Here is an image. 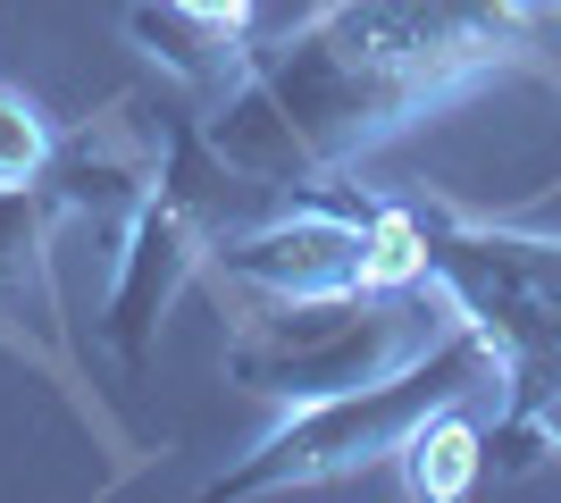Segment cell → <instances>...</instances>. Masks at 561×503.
Returning <instances> with one entry per match:
<instances>
[{
  "instance_id": "6da1fadb",
  "label": "cell",
  "mask_w": 561,
  "mask_h": 503,
  "mask_svg": "<svg viewBox=\"0 0 561 503\" xmlns=\"http://www.w3.org/2000/svg\"><path fill=\"white\" fill-rule=\"evenodd\" d=\"M503 76H537V50L494 0H310L285 34H252L202 126L268 202H294Z\"/></svg>"
},
{
  "instance_id": "7a4b0ae2",
  "label": "cell",
  "mask_w": 561,
  "mask_h": 503,
  "mask_svg": "<svg viewBox=\"0 0 561 503\" xmlns=\"http://www.w3.org/2000/svg\"><path fill=\"white\" fill-rule=\"evenodd\" d=\"M453 328V302L427 286H335V294H227V386L260 403H319L420 361Z\"/></svg>"
},
{
  "instance_id": "3957f363",
  "label": "cell",
  "mask_w": 561,
  "mask_h": 503,
  "mask_svg": "<svg viewBox=\"0 0 561 503\" xmlns=\"http://www.w3.org/2000/svg\"><path fill=\"white\" fill-rule=\"evenodd\" d=\"M453 395H494L503 403V361L461 311L453 328L427 344L420 361H402L369 386H344V395H319V403H285V420L260 436L252 454L210 479V503H243V495H302V487L352 479L369 461L402 454V436L420 428L436 403Z\"/></svg>"
},
{
  "instance_id": "277c9868",
  "label": "cell",
  "mask_w": 561,
  "mask_h": 503,
  "mask_svg": "<svg viewBox=\"0 0 561 503\" xmlns=\"http://www.w3.org/2000/svg\"><path fill=\"white\" fill-rule=\"evenodd\" d=\"M427 227V277L453 311L494 344L503 361V403L494 411H537L561 386V236L478 218L445 193H411Z\"/></svg>"
},
{
  "instance_id": "5b68a950",
  "label": "cell",
  "mask_w": 561,
  "mask_h": 503,
  "mask_svg": "<svg viewBox=\"0 0 561 503\" xmlns=\"http://www.w3.org/2000/svg\"><path fill=\"white\" fill-rule=\"evenodd\" d=\"M59 227H68V210H59V193L43 176L34 185H0V353L25 361L34 378H50L110 436V411L84 386V361H76V335H68V302H59V268H50Z\"/></svg>"
},
{
  "instance_id": "8992f818",
  "label": "cell",
  "mask_w": 561,
  "mask_h": 503,
  "mask_svg": "<svg viewBox=\"0 0 561 503\" xmlns=\"http://www.w3.org/2000/svg\"><path fill=\"white\" fill-rule=\"evenodd\" d=\"M160 151H168V118H142V93H110L101 118H84L76 135L50 144L43 185L59 193L68 227H126L142 210V193L160 185Z\"/></svg>"
},
{
  "instance_id": "52a82bcc",
  "label": "cell",
  "mask_w": 561,
  "mask_h": 503,
  "mask_svg": "<svg viewBox=\"0 0 561 503\" xmlns=\"http://www.w3.org/2000/svg\"><path fill=\"white\" fill-rule=\"evenodd\" d=\"M126 43L142 50V59H160V76H176L185 93L218 101L243 76V59H252V43L243 34H218V25L185 18L176 0H126Z\"/></svg>"
},
{
  "instance_id": "ba28073f",
  "label": "cell",
  "mask_w": 561,
  "mask_h": 503,
  "mask_svg": "<svg viewBox=\"0 0 561 503\" xmlns=\"http://www.w3.org/2000/svg\"><path fill=\"white\" fill-rule=\"evenodd\" d=\"M478 403L486 395H453V403H436L420 420V428L402 436V487L420 503H461L486 487V420H478Z\"/></svg>"
},
{
  "instance_id": "9c48e42d",
  "label": "cell",
  "mask_w": 561,
  "mask_h": 503,
  "mask_svg": "<svg viewBox=\"0 0 561 503\" xmlns=\"http://www.w3.org/2000/svg\"><path fill=\"white\" fill-rule=\"evenodd\" d=\"M50 118H43V101L18 93V84H0V185H34L50 168Z\"/></svg>"
},
{
  "instance_id": "30bf717a",
  "label": "cell",
  "mask_w": 561,
  "mask_h": 503,
  "mask_svg": "<svg viewBox=\"0 0 561 503\" xmlns=\"http://www.w3.org/2000/svg\"><path fill=\"white\" fill-rule=\"evenodd\" d=\"M176 9L202 18V25H218V34H243V43H252V9L260 0H176Z\"/></svg>"
},
{
  "instance_id": "8fae6325",
  "label": "cell",
  "mask_w": 561,
  "mask_h": 503,
  "mask_svg": "<svg viewBox=\"0 0 561 503\" xmlns=\"http://www.w3.org/2000/svg\"><path fill=\"white\" fill-rule=\"evenodd\" d=\"M494 9H503L519 34H537V25H561V0H494Z\"/></svg>"
},
{
  "instance_id": "7c38bea8",
  "label": "cell",
  "mask_w": 561,
  "mask_h": 503,
  "mask_svg": "<svg viewBox=\"0 0 561 503\" xmlns=\"http://www.w3.org/2000/svg\"><path fill=\"white\" fill-rule=\"evenodd\" d=\"M537 428H545V445H553V461H561V386L537 403Z\"/></svg>"
}]
</instances>
